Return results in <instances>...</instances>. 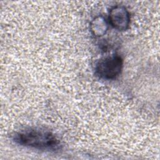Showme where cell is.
Returning a JSON list of instances; mask_svg holds the SVG:
<instances>
[{"mask_svg":"<svg viewBox=\"0 0 160 160\" xmlns=\"http://www.w3.org/2000/svg\"><path fill=\"white\" fill-rule=\"evenodd\" d=\"M14 141L22 146L41 150L56 149L59 141L52 132L41 129L28 128L14 135Z\"/></svg>","mask_w":160,"mask_h":160,"instance_id":"cell-1","label":"cell"},{"mask_svg":"<svg viewBox=\"0 0 160 160\" xmlns=\"http://www.w3.org/2000/svg\"><path fill=\"white\" fill-rule=\"evenodd\" d=\"M123 61L118 55H112L101 59L96 66L98 75L104 79H114L119 75L122 68Z\"/></svg>","mask_w":160,"mask_h":160,"instance_id":"cell-2","label":"cell"},{"mask_svg":"<svg viewBox=\"0 0 160 160\" xmlns=\"http://www.w3.org/2000/svg\"><path fill=\"white\" fill-rule=\"evenodd\" d=\"M109 21L110 24L119 31H124L129 27L130 15L127 9L122 6H116L109 11Z\"/></svg>","mask_w":160,"mask_h":160,"instance_id":"cell-3","label":"cell"},{"mask_svg":"<svg viewBox=\"0 0 160 160\" xmlns=\"http://www.w3.org/2000/svg\"><path fill=\"white\" fill-rule=\"evenodd\" d=\"M90 28L94 36H101L106 32L108 28V24L104 17L98 16L92 20Z\"/></svg>","mask_w":160,"mask_h":160,"instance_id":"cell-4","label":"cell"}]
</instances>
